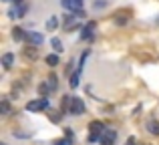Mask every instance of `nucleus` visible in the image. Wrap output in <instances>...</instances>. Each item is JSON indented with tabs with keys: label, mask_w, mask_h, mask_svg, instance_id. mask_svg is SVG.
Segmentation results:
<instances>
[{
	"label": "nucleus",
	"mask_w": 159,
	"mask_h": 145,
	"mask_svg": "<svg viewBox=\"0 0 159 145\" xmlns=\"http://www.w3.org/2000/svg\"><path fill=\"white\" fill-rule=\"evenodd\" d=\"M51 107V99L48 97H43V99H34V101H28L26 103V111H32V113H36V111H44Z\"/></svg>",
	"instance_id": "obj_1"
},
{
	"label": "nucleus",
	"mask_w": 159,
	"mask_h": 145,
	"mask_svg": "<svg viewBox=\"0 0 159 145\" xmlns=\"http://www.w3.org/2000/svg\"><path fill=\"white\" fill-rule=\"evenodd\" d=\"M89 129H91V135H89V141H101V137H103V133H105V125H103L101 121H93L89 125Z\"/></svg>",
	"instance_id": "obj_2"
},
{
	"label": "nucleus",
	"mask_w": 159,
	"mask_h": 145,
	"mask_svg": "<svg viewBox=\"0 0 159 145\" xmlns=\"http://www.w3.org/2000/svg\"><path fill=\"white\" fill-rule=\"evenodd\" d=\"M95 30H97V22H95V20L87 22L85 26H83V30H81V40H91L95 36Z\"/></svg>",
	"instance_id": "obj_3"
},
{
	"label": "nucleus",
	"mask_w": 159,
	"mask_h": 145,
	"mask_svg": "<svg viewBox=\"0 0 159 145\" xmlns=\"http://www.w3.org/2000/svg\"><path fill=\"white\" fill-rule=\"evenodd\" d=\"M69 113L70 115H83L85 113V103L81 101V97H73L70 107H69Z\"/></svg>",
	"instance_id": "obj_4"
},
{
	"label": "nucleus",
	"mask_w": 159,
	"mask_h": 145,
	"mask_svg": "<svg viewBox=\"0 0 159 145\" xmlns=\"http://www.w3.org/2000/svg\"><path fill=\"white\" fill-rule=\"evenodd\" d=\"M61 4H62L65 10H70V12H75V14L83 10V0H61Z\"/></svg>",
	"instance_id": "obj_5"
},
{
	"label": "nucleus",
	"mask_w": 159,
	"mask_h": 145,
	"mask_svg": "<svg viewBox=\"0 0 159 145\" xmlns=\"http://www.w3.org/2000/svg\"><path fill=\"white\" fill-rule=\"evenodd\" d=\"M43 40H44V36L40 34V32H26V43H30L32 47H40L43 44Z\"/></svg>",
	"instance_id": "obj_6"
},
{
	"label": "nucleus",
	"mask_w": 159,
	"mask_h": 145,
	"mask_svg": "<svg viewBox=\"0 0 159 145\" xmlns=\"http://www.w3.org/2000/svg\"><path fill=\"white\" fill-rule=\"evenodd\" d=\"M115 139H117V133L113 129H107L105 133H103V137H101V145H115Z\"/></svg>",
	"instance_id": "obj_7"
},
{
	"label": "nucleus",
	"mask_w": 159,
	"mask_h": 145,
	"mask_svg": "<svg viewBox=\"0 0 159 145\" xmlns=\"http://www.w3.org/2000/svg\"><path fill=\"white\" fill-rule=\"evenodd\" d=\"M12 65H14V55H12V52H6V55L2 57V67L4 69H10Z\"/></svg>",
	"instance_id": "obj_8"
},
{
	"label": "nucleus",
	"mask_w": 159,
	"mask_h": 145,
	"mask_svg": "<svg viewBox=\"0 0 159 145\" xmlns=\"http://www.w3.org/2000/svg\"><path fill=\"white\" fill-rule=\"evenodd\" d=\"M12 39L14 40H26V32L22 30V28H12Z\"/></svg>",
	"instance_id": "obj_9"
},
{
	"label": "nucleus",
	"mask_w": 159,
	"mask_h": 145,
	"mask_svg": "<svg viewBox=\"0 0 159 145\" xmlns=\"http://www.w3.org/2000/svg\"><path fill=\"white\" fill-rule=\"evenodd\" d=\"M81 73L83 71H79V69H77V71H75L73 75H70V87H73V89H77V87H79V79H81Z\"/></svg>",
	"instance_id": "obj_10"
},
{
	"label": "nucleus",
	"mask_w": 159,
	"mask_h": 145,
	"mask_svg": "<svg viewBox=\"0 0 159 145\" xmlns=\"http://www.w3.org/2000/svg\"><path fill=\"white\" fill-rule=\"evenodd\" d=\"M147 129L151 135H159V121H149L147 123Z\"/></svg>",
	"instance_id": "obj_11"
},
{
	"label": "nucleus",
	"mask_w": 159,
	"mask_h": 145,
	"mask_svg": "<svg viewBox=\"0 0 159 145\" xmlns=\"http://www.w3.org/2000/svg\"><path fill=\"white\" fill-rule=\"evenodd\" d=\"M51 44H52L54 52H62V51H65V48H62V43H61V39H52V40H51Z\"/></svg>",
	"instance_id": "obj_12"
},
{
	"label": "nucleus",
	"mask_w": 159,
	"mask_h": 145,
	"mask_svg": "<svg viewBox=\"0 0 159 145\" xmlns=\"http://www.w3.org/2000/svg\"><path fill=\"white\" fill-rule=\"evenodd\" d=\"M57 26H58V18H57V16H51V18L47 20V28H48V30H54Z\"/></svg>",
	"instance_id": "obj_13"
},
{
	"label": "nucleus",
	"mask_w": 159,
	"mask_h": 145,
	"mask_svg": "<svg viewBox=\"0 0 159 145\" xmlns=\"http://www.w3.org/2000/svg\"><path fill=\"white\" fill-rule=\"evenodd\" d=\"M0 111H2V115H8V113H10V103H8L6 99H2V101H0Z\"/></svg>",
	"instance_id": "obj_14"
},
{
	"label": "nucleus",
	"mask_w": 159,
	"mask_h": 145,
	"mask_svg": "<svg viewBox=\"0 0 159 145\" xmlns=\"http://www.w3.org/2000/svg\"><path fill=\"white\" fill-rule=\"evenodd\" d=\"M47 65H48V67H57V65H58V57L57 55H48L47 57Z\"/></svg>",
	"instance_id": "obj_15"
},
{
	"label": "nucleus",
	"mask_w": 159,
	"mask_h": 145,
	"mask_svg": "<svg viewBox=\"0 0 159 145\" xmlns=\"http://www.w3.org/2000/svg\"><path fill=\"white\" fill-rule=\"evenodd\" d=\"M47 85L51 87V91H54V89H57V77H54V75H51V77H48Z\"/></svg>",
	"instance_id": "obj_16"
},
{
	"label": "nucleus",
	"mask_w": 159,
	"mask_h": 145,
	"mask_svg": "<svg viewBox=\"0 0 159 145\" xmlns=\"http://www.w3.org/2000/svg\"><path fill=\"white\" fill-rule=\"evenodd\" d=\"M39 91H40L43 95H47V93H51V87H48L47 83H44V85H40V89H39Z\"/></svg>",
	"instance_id": "obj_17"
},
{
	"label": "nucleus",
	"mask_w": 159,
	"mask_h": 145,
	"mask_svg": "<svg viewBox=\"0 0 159 145\" xmlns=\"http://www.w3.org/2000/svg\"><path fill=\"white\" fill-rule=\"evenodd\" d=\"M54 145H70V137H66V139H58V141H54Z\"/></svg>",
	"instance_id": "obj_18"
},
{
	"label": "nucleus",
	"mask_w": 159,
	"mask_h": 145,
	"mask_svg": "<svg viewBox=\"0 0 159 145\" xmlns=\"http://www.w3.org/2000/svg\"><path fill=\"white\" fill-rule=\"evenodd\" d=\"M125 145H135V139H133V137H129V139H127V143H125Z\"/></svg>",
	"instance_id": "obj_19"
},
{
	"label": "nucleus",
	"mask_w": 159,
	"mask_h": 145,
	"mask_svg": "<svg viewBox=\"0 0 159 145\" xmlns=\"http://www.w3.org/2000/svg\"><path fill=\"white\" fill-rule=\"evenodd\" d=\"M14 2H16V4H20V6H22V0H14Z\"/></svg>",
	"instance_id": "obj_20"
},
{
	"label": "nucleus",
	"mask_w": 159,
	"mask_h": 145,
	"mask_svg": "<svg viewBox=\"0 0 159 145\" xmlns=\"http://www.w3.org/2000/svg\"><path fill=\"white\" fill-rule=\"evenodd\" d=\"M6 2H10V0H6Z\"/></svg>",
	"instance_id": "obj_21"
}]
</instances>
